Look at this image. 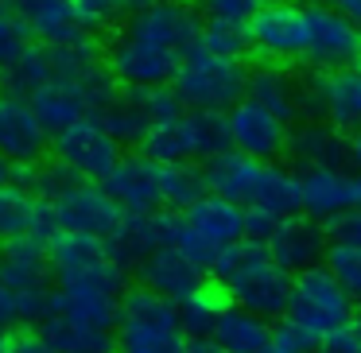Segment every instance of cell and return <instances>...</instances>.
Listing matches in <instances>:
<instances>
[{
    "mask_svg": "<svg viewBox=\"0 0 361 353\" xmlns=\"http://www.w3.org/2000/svg\"><path fill=\"white\" fill-rule=\"evenodd\" d=\"M252 4H272V0H252Z\"/></svg>",
    "mask_w": 361,
    "mask_h": 353,
    "instance_id": "obj_58",
    "label": "cell"
},
{
    "mask_svg": "<svg viewBox=\"0 0 361 353\" xmlns=\"http://www.w3.org/2000/svg\"><path fill=\"white\" fill-rule=\"evenodd\" d=\"M311 4H330V0H303V8H311Z\"/></svg>",
    "mask_w": 361,
    "mask_h": 353,
    "instance_id": "obj_56",
    "label": "cell"
},
{
    "mask_svg": "<svg viewBox=\"0 0 361 353\" xmlns=\"http://www.w3.org/2000/svg\"><path fill=\"white\" fill-rule=\"evenodd\" d=\"M330 8H334L345 24H353L361 32V0H330Z\"/></svg>",
    "mask_w": 361,
    "mask_h": 353,
    "instance_id": "obj_49",
    "label": "cell"
},
{
    "mask_svg": "<svg viewBox=\"0 0 361 353\" xmlns=\"http://www.w3.org/2000/svg\"><path fill=\"white\" fill-rule=\"evenodd\" d=\"M268 334H272V326H268L264 318L226 303V311L218 314V322H214V330H210V342L218 345L221 353H260L268 342Z\"/></svg>",
    "mask_w": 361,
    "mask_h": 353,
    "instance_id": "obj_26",
    "label": "cell"
},
{
    "mask_svg": "<svg viewBox=\"0 0 361 353\" xmlns=\"http://www.w3.org/2000/svg\"><path fill=\"white\" fill-rule=\"evenodd\" d=\"M47 275L59 291H86V295L121 299L125 295V268L109 260L102 241L78 233H55L47 241Z\"/></svg>",
    "mask_w": 361,
    "mask_h": 353,
    "instance_id": "obj_5",
    "label": "cell"
},
{
    "mask_svg": "<svg viewBox=\"0 0 361 353\" xmlns=\"http://www.w3.org/2000/svg\"><path fill=\"white\" fill-rule=\"evenodd\" d=\"M322 268H326V275L350 299H361V249L357 244H342V241L326 244V252H322Z\"/></svg>",
    "mask_w": 361,
    "mask_h": 353,
    "instance_id": "obj_38",
    "label": "cell"
},
{
    "mask_svg": "<svg viewBox=\"0 0 361 353\" xmlns=\"http://www.w3.org/2000/svg\"><path fill=\"white\" fill-rule=\"evenodd\" d=\"M39 337L55 353H113V330H94L86 322L63 318V314H43Z\"/></svg>",
    "mask_w": 361,
    "mask_h": 353,
    "instance_id": "obj_27",
    "label": "cell"
},
{
    "mask_svg": "<svg viewBox=\"0 0 361 353\" xmlns=\"http://www.w3.org/2000/svg\"><path fill=\"white\" fill-rule=\"evenodd\" d=\"M345 163H353L361 171V128L345 136Z\"/></svg>",
    "mask_w": 361,
    "mask_h": 353,
    "instance_id": "obj_50",
    "label": "cell"
},
{
    "mask_svg": "<svg viewBox=\"0 0 361 353\" xmlns=\"http://www.w3.org/2000/svg\"><path fill=\"white\" fill-rule=\"evenodd\" d=\"M51 148L59 151V163L71 167L82 182H102L121 159V148L113 144V136L102 128L97 117H86L78 125L63 128L59 136H51Z\"/></svg>",
    "mask_w": 361,
    "mask_h": 353,
    "instance_id": "obj_12",
    "label": "cell"
},
{
    "mask_svg": "<svg viewBox=\"0 0 361 353\" xmlns=\"http://www.w3.org/2000/svg\"><path fill=\"white\" fill-rule=\"evenodd\" d=\"M24 47H27V32H24V24H20L16 16H8L4 8H0V66H8Z\"/></svg>",
    "mask_w": 361,
    "mask_h": 353,
    "instance_id": "obj_43",
    "label": "cell"
},
{
    "mask_svg": "<svg viewBox=\"0 0 361 353\" xmlns=\"http://www.w3.org/2000/svg\"><path fill=\"white\" fill-rule=\"evenodd\" d=\"M257 175H260V163L241 151H221V156L206 159L202 167V182H206V194H218L233 206H249L252 198V187H257Z\"/></svg>",
    "mask_w": 361,
    "mask_h": 353,
    "instance_id": "obj_23",
    "label": "cell"
},
{
    "mask_svg": "<svg viewBox=\"0 0 361 353\" xmlns=\"http://www.w3.org/2000/svg\"><path fill=\"white\" fill-rule=\"evenodd\" d=\"M167 233H171V210L164 213H121V221L113 225V233L105 237V252L117 268H140L144 260L156 249L167 244Z\"/></svg>",
    "mask_w": 361,
    "mask_h": 353,
    "instance_id": "obj_15",
    "label": "cell"
},
{
    "mask_svg": "<svg viewBox=\"0 0 361 353\" xmlns=\"http://www.w3.org/2000/svg\"><path fill=\"white\" fill-rule=\"evenodd\" d=\"M245 210H264L272 218H295L299 213V175L283 163H260L257 187Z\"/></svg>",
    "mask_w": 361,
    "mask_h": 353,
    "instance_id": "obj_25",
    "label": "cell"
},
{
    "mask_svg": "<svg viewBox=\"0 0 361 353\" xmlns=\"http://www.w3.org/2000/svg\"><path fill=\"white\" fill-rule=\"evenodd\" d=\"M350 210H361V175L350 179Z\"/></svg>",
    "mask_w": 361,
    "mask_h": 353,
    "instance_id": "obj_53",
    "label": "cell"
},
{
    "mask_svg": "<svg viewBox=\"0 0 361 353\" xmlns=\"http://www.w3.org/2000/svg\"><path fill=\"white\" fill-rule=\"evenodd\" d=\"M8 353H55V349H51L39 334H16L8 345Z\"/></svg>",
    "mask_w": 361,
    "mask_h": 353,
    "instance_id": "obj_47",
    "label": "cell"
},
{
    "mask_svg": "<svg viewBox=\"0 0 361 353\" xmlns=\"http://www.w3.org/2000/svg\"><path fill=\"white\" fill-rule=\"evenodd\" d=\"M133 94H136V101H140V109L148 113V120H152V125H164V120H171V117H179V113H183L179 97H175L167 86L133 89Z\"/></svg>",
    "mask_w": 361,
    "mask_h": 353,
    "instance_id": "obj_39",
    "label": "cell"
},
{
    "mask_svg": "<svg viewBox=\"0 0 361 353\" xmlns=\"http://www.w3.org/2000/svg\"><path fill=\"white\" fill-rule=\"evenodd\" d=\"M97 120H102V128L113 136V144H117V148H121V144H140L144 132L152 128L148 113L140 109V101H136L133 89H128V94H117V97H113Z\"/></svg>",
    "mask_w": 361,
    "mask_h": 353,
    "instance_id": "obj_33",
    "label": "cell"
},
{
    "mask_svg": "<svg viewBox=\"0 0 361 353\" xmlns=\"http://www.w3.org/2000/svg\"><path fill=\"white\" fill-rule=\"evenodd\" d=\"M113 342L121 345V353H187L190 337L179 326L175 303L152 295L148 287H125V295L117 299Z\"/></svg>",
    "mask_w": 361,
    "mask_h": 353,
    "instance_id": "obj_4",
    "label": "cell"
},
{
    "mask_svg": "<svg viewBox=\"0 0 361 353\" xmlns=\"http://www.w3.org/2000/svg\"><path fill=\"white\" fill-rule=\"evenodd\" d=\"M74 4V20H78L82 32H102V27H109L113 20H117V0H71Z\"/></svg>",
    "mask_w": 361,
    "mask_h": 353,
    "instance_id": "obj_41",
    "label": "cell"
},
{
    "mask_svg": "<svg viewBox=\"0 0 361 353\" xmlns=\"http://www.w3.org/2000/svg\"><path fill=\"white\" fill-rule=\"evenodd\" d=\"M195 47L206 51V55H214V58L241 63V58L249 55V32H245V27H233V24H210V20H206V24L198 27Z\"/></svg>",
    "mask_w": 361,
    "mask_h": 353,
    "instance_id": "obj_37",
    "label": "cell"
},
{
    "mask_svg": "<svg viewBox=\"0 0 361 353\" xmlns=\"http://www.w3.org/2000/svg\"><path fill=\"white\" fill-rule=\"evenodd\" d=\"M97 187L121 213H159V206H164V198H159V163H152L144 156L117 159L113 171Z\"/></svg>",
    "mask_w": 361,
    "mask_h": 353,
    "instance_id": "obj_14",
    "label": "cell"
},
{
    "mask_svg": "<svg viewBox=\"0 0 361 353\" xmlns=\"http://www.w3.org/2000/svg\"><path fill=\"white\" fill-rule=\"evenodd\" d=\"M206 194L202 167L190 163H159V198L171 213H183L187 206H195Z\"/></svg>",
    "mask_w": 361,
    "mask_h": 353,
    "instance_id": "obj_35",
    "label": "cell"
},
{
    "mask_svg": "<svg viewBox=\"0 0 361 353\" xmlns=\"http://www.w3.org/2000/svg\"><path fill=\"white\" fill-rule=\"evenodd\" d=\"M8 175H12V163H8V159H0V187L8 182Z\"/></svg>",
    "mask_w": 361,
    "mask_h": 353,
    "instance_id": "obj_54",
    "label": "cell"
},
{
    "mask_svg": "<svg viewBox=\"0 0 361 353\" xmlns=\"http://www.w3.org/2000/svg\"><path fill=\"white\" fill-rule=\"evenodd\" d=\"M299 175V213L307 221H338L350 210V175L345 171H295Z\"/></svg>",
    "mask_w": 361,
    "mask_h": 353,
    "instance_id": "obj_21",
    "label": "cell"
},
{
    "mask_svg": "<svg viewBox=\"0 0 361 353\" xmlns=\"http://www.w3.org/2000/svg\"><path fill=\"white\" fill-rule=\"evenodd\" d=\"M20 322V311H16V299L8 295V291L0 287V334H8V326H16Z\"/></svg>",
    "mask_w": 361,
    "mask_h": 353,
    "instance_id": "obj_48",
    "label": "cell"
},
{
    "mask_svg": "<svg viewBox=\"0 0 361 353\" xmlns=\"http://www.w3.org/2000/svg\"><path fill=\"white\" fill-rule=\"evenodd\" d=\"M357 27L345 24L330 4H311L303 8V58L319 74L353 66L357 58Z\"/></svg>",
    "mask_w": 361,
    "mask_h": 353,
    "instance_id": "obj_11",
    "label": "cell"
},
{
    "mask_svg": "<svg viewBox=\"0 0 361 353\" xmlns=\"http://www.w3.org/2000/svg\"><path fill=\"white\" fill-rule=\"evenodd\" d=\"M190 120V144H195V159H214L221 151H233L229 148V125H226V113H187Z\"/></svg>",
    "mask_w": 361,
    "mask_h": 353,
    "instance_id": "obj_36",
    "label": "cell"
},
{
    "mask_svg": "<svg viewBox=\"0 0 361 353\" xmlns=\"http://www.w3.org/2000/svg\"><path fill=\"white\" fill-rule=\"evenodd\" d=\"M268 260H272L280 272L299 275L307 268H319L322 264V252H326V233L322 225L307 218H283L280 229L268 237Z\"/></svg>",
    "mask_w": 361,
    "mask_h": 353,
    "instance_id": "obj_18",
    "label": "cell"
},
{
    "mask_svg": "<svg viewBox=\"0 0 361 353\" xmlns=\"http://www.w3.org/2000/svg\"><path fill=\"white\" fill-rule=\"evenodd\" d=\"M198 16L190 4H148L133 12L128 24L117 32V39L105 51V70L125 89H152L167 86L187 58V51L198 43Z\"/></svg>",
    "mask_w": 361,
    "mask_h": 353,
    "instance_id": "obj_1",
    "label": "cell"
},
{
    "mask_svg": "<svg viewBox=\"0 0 361 353\" xmlns=\"http://www.w3.org/2000/svg\"><path fill=\"white\" fill-rule=\"evenodd\" d=\"M245 237V210L218 194H202L183 213H171V233L167 244L190 260L198 272H210L221 249L237 244Z\"/></svg>",
    "mask_w": 361,
    "mask_h": 353,
    "instance_id": "obj_3",
    "label": "cell"
},
{
    "mask_svg": "<svg viewBox=\"0 0 361 353\" xmlns=\"http://www.w3.org/2000/svg\"><path fill=\"white\" fill-rule=\"evenodd\" d=\"M353 334H357V342H361V318H357V322H353Z\"/></svg>",
    "mask_w": 361,
    "mask_h": 353,
    "instance_id": "obj_57",
    "label": "cell"
},
{
    "mask_svg": "<svg viewBox=\"0 0 361 353\" xmlns=\"http://www.w3.org/2000/svg\"><path fill=\"white\" fill-rule=\"evenodd\" d=\"M8 345H12V334H0V353H8Z\"/></svg>",
    "mask_w": 361,
    "mask_h": 353,
    "instance_id": "obj_55",
    "label": "cell"
},
{
    "mask_svg": "<svg viewBox=\"0 0 361 353\" xmlns=\"http://www.w3.org/2000/svg\"><path fill=\"white\" fill-rule=\"evenodd\" d=\"M280 229V218H272V213L264 210H245V237L257 244H268V237Z\"/></svg>",
    "mask_w": 361,
    "mask_h": 353,
    "instance_id": "obj_45",
    "label": "cell"
},
{
    "mask_svg": "<svg viewBox=\"0 0 361 353\" xmlns=\"http://www.w3.org/2000/svg\"><path fill=\"white\" fill-rule=\"evenodd\" d=\"M283 318L299 326L311 342H319L330 330H342L353 322V299L326 275V268H307V272L291 275L288 291V314Z\"/></svg>",
    "mask_w": 361,
    "mask_h": 353,
    "instance_id": "obj_8",
    "label": "cell"
},
{
    "mask_svg": "<svg viewBox=\"0 0 361 353\" xmlns=\"http://www.w3.org/2000/svg\"><path fill=\"white\" fill-rule=\"evenodd\" d=\"M288 151L299 171H342L345 167V136L326 120H303L288 132Z\"/></svg>",
    "mask_w": 361,
    "mask_h": 353,
    "instance_id": "obj_19",
    "label": "cell"
},
{
    "mask_svg": "<svg viewBox=\"0 0 361 353\" xmlns=\"http://www.w3.org/2000/svg\"><path fill=\"white\" fill-rule=\"evenodd\" d=\"M245 101H252L257 109L272 113L280 125H291L299 117V78L288 66L264 63L245 78Z\"/></svg>",
    "mask_w": 361,
    "mask_h": 353,
    "instance_id": "obj_20",
    "label": "cell"
},
{
    "mask_svg": "<svg viewBox=\"0 0 361 353\" xmlns=\"http://www.w3.org/2000/svg\"><path fill=\"white\" fill-rule=\"evenodd\" d=\"M47 148H51V136L32 113V105L0 94V159H8L12 167L35 163Z\"/></svg>",
    "mask_w": 361,
    "mask_h": 353,
    "instance_id": "obj_17",
    "label": "cell"
},
{
    "mask_svg": "<svg viewBox=\"0 0 361 353\" xmlns=\"http://www.w3.org/2000/svg\"><path fill=\"white\" fill-rule=\"evenodd\" d=\"M311 349H314L311 337H307L299 326H291L288 318H280L272 326V334H268V342H264L260 353H311Z\"/></svg>",
    "mask_w": 361,
    "mask_h": 353,
    "instance_id": "obj_42",
    "label": "cell"
},
{
    "mask_svg": "<svg viewBox=\"0 0 361 353\" xmlns=\"http://www.w3.org/2000/svg\"><path fill=\"white\" fill-rule=\"evenodd\" d=\"M218 291L233 299V306L257 314V318L272 322L288 314V291H291V275L268 260V249L249 237H241L237 244L218 252V260L210 264Z\"/></svg>",
    "mask_w": 361,
    "mask_h": 353,
    "instance_id": "obj_2",
    "label": "cell"
},
{
    "mask_svg": "<svg viewBox=\"0 0 361 353\" xmlns=\"http://www.w3.org/2000/svg\"><path fill=\"white\" fill-rule=\"evenodd\" d=\"M322 117L342 136L361 128V70L357 66H342V70L322 74Z\"/></svg>",
    "mask_w": 361,
    "mask_h": 353,
    "instance_id": "obj_24",
    "label": "cell"
},
{
    "mask_svg": "<svg viewBox=\"0 0 361 353\" xmlns=\"http://www.w3.org/2000/svg\"><path fill=\"white\" fill-rule=\"evenodd\" d=\"M47 82H51V55L39 43H27L8 66H0V89L8 97H20V101H32Z\"/></svg>",
    "mask_w": 361,
    "mask_h": 353,
    "instance_id": "obj_28",
    "label": "cell"
},
{
    "mask_svg": "<svg viewBox=\"0 0 361 353\" xmlns=\"http://www.w3.org/2000/svg\"><path fill=\"white\" fill-rule=\"evenodd\" d=\"M245 32H249V47L260 58H268L276 66H288L291 58L303 55V4H295V0L257 4Z\"/></svg>",
    "mask_w": 361,
    "mask_h": 353,
    "instance_id": "obj_10",
    "label": "cell"
},
{
    "mask_svg": "<svg viewBox=\"0 0 361 353\" xmlns=\"http://www.w3.org/2000/svg\"><path fill=\"white\" fill-rule=\"evenodd\" d=\"M314 349L319 353H361V342L357 334H353V322L342 330H330V334H322L319 342H314Z\"/></svg>",
    "mask_w": 361,
    "mask_h": 353,
    "instance_id": "obj_44",
    "label": "cell"
},
{
    "mask_svg": "<svg viewBox=\"0 0 361 353\" xmlns=\"http://www.w3.org/2000/svg\"><path fill=\"white\" fill-rule=\"evenodd\" d=\"M27 105H32V113L39 117V125L47 128V136H59L63 128H71V125H78V120L90 117L86 105H82L78 97H74L63 82H55V78H51Z\"/></svg>",
    "mask_w": 361,
    "mask_h": 353,
    "instance_id": "obj_30",
    "label": "cell"
},
{
    "mask_svg": "<svg viewBox=\"0 0 361 353\" xmlns=\"http://www.w3.org/2000/svg\"><path fill=\"white\" fill-rule=\"evenodd\" d=\"M140 151L152 163H190V159H195V144H190L187 113L164 120V125H152L140 140Z\"/></svg>",
    "mask_w": 361,
    "mask_h": 353,
    "instance_id": "obj_29",
    "label": "cell"
},
{
    "mask_svg": "<svg viewBox=\"0 0 361 353\" xmlns=\"http://www.w3.org/2000/svg\"><path fill=\"white\" fill-rule=\"evenodd\" d=\"M245 78H249V70H245L241 63H229V58H214L206 55V51L190 47L187 58L179 63V70H175V86L171 94L179 97L183 109L198 113H229L237 101H245Z\"/></svg>",
    "mask_w": 361,
    "mask_h": 353,
    "instance_id": "obj_6",
    "label": "cell"
},
{
    "mask_svg": "<svg viewBox=\"0 0 361 353\" xmlns=\"http://www.w3.org/2000/svg\"><path fill=\"white\" fill-rule=\"evenodd\" d=\"M0 8L16 16L27 35L43 43V47H82L94 35L82 32L74 20L71 0H0Z\"/></svg>",
    "mask_w": 361,
    "mask_h": 353,
    "instance_id": "obj_13",
    "label": "cell"
},
{
    "mask_svg": "<svg viewBox=\"0 0 361 353\" xmlns=\"http://www.w3.org/2000/svg\"><path fill=\"white\" fill-rule=\"evenodd\" d=\"M136 272H140L144 287H148L152 295L167 299V303H179L183 295H190V291L202 283V272H198V268L190 264L183 252H175L171 244L156 249L140 268H136Z\"/></svg>",
    "mask_w": 361,
    "mask_h": 353,
    "instance_id": "obj_22",
    "label": "cell"
},
{
    "mask_svg": "<svg viewBox=\"0 0 361 353\" xmlns=\"http://www.w3.org/2000/svg\"><path fill=\"white\" fill-rule=\"evenodd\" d=\"M198 8L206 12L210 24H233V27H245L257 12L252 0H198Z\"/></svg>",
    "mask_w": 361,
    "mask_h": 353,
    "instance_id": "obj_40",
    "label": "cell"
},
{
    "mask_svg": "<svg viewBox=\"0 0 361 353\" xmlns=\"http://www.w3.org/2000/svg\"><path fill=\"white\" fill-rule=\"evenodd\" d=\"M47 314H63L71 322H86L94 330H113L117 322V299L105 295H86V291H51Z\"/></svg>",
    "mask_w": 361,
    "mask_h": 353,
    "instance_id": "obj_31",
    "label": "cell"
},
{
    "mask_svg": "<svg viewBox=\"0 0 361 353\" xmlns=\"http://www.w3.org/2000/svg\"><path fill=\"white\" fill-rule=\"evenodd\" d=\"M148 4H171V0H117L121 12H140V8H148Z\"/></svg>",
    "mask_w": 361,
    "mask_h": 353,
    "instance_id": "obj_51",
    "label": "cell"
},
{
    "mask_svg": "<svg viewBox=\"0 0 361 353\" xmlns=\"http://www.w3.org/2000/svg\"><path fill=\"white\" fill-rule=\"evenodd\" d=\"M51 275H47V241L35 233L12 237L0 249V287L16 299L20 322H35L47 314L51 303Z\"/></svg>",
    "mask_w": 361,
    "mask_h": 353,
    "instance_id": "obj_7",
    "label": "cell"
},
{
    "mask_svg": "<svg viewBox=\"0 0 361 353\" xmlns=\"http://www.w3.org/2000/svg\"><path fill=\"white\" fill-rule=\"evenodd\" d=\"M221 311H226V295H221L218 287H206V283H198L190 295H183L179 303H175L179 326L190 342H195V337H210V330H214V322H218Z\"/></svg>",
    "mask_w": 361,
    "mask_h": 353,
    "instance_id": "obj_32",
    "label": "cell"
},
{
    "mask_svg": "<svg viewBox=\"0 0 361 353\" xmlns=\"http://www.w3.org/2000/svg\"><path fill=\"white\" fill-rule=\"evenodd\" d=\"M187 353H221V349L210 342V337H195V342H187Z\"/></svg>",
    "mask_w": 361,
    "mask_h": 353,
    "instance_id": "obj_52",
    "label": "cell"
},
{
    "mask_svg": "<svg viewBox=\"0 0 361 353\" xmlns=\"http://www.w3.org/2000/svg\"><path fill=\"white\" fill-rule=\"evenodd\" d=\"M226 125H229V148L257 159V163H276V156L288 148V125H280L272 113L257 109L252 101H237L226 113Z\"/></svg>",
    "mask_w": 361,
    "mask_h": 353,
    "instance_id": "obj_16",
    "label": "cell"
},
{
    "mask_svg": "<svg viewBox=\"0 0 361 353\" xmlns=\"http://www.w3.org/2000/svg\"><path fill=\"white\" fill-rule=\"evenodd\" d=\"M330 233H334V241L361 249V210H345L338 221H330Z\"/></svg>",
    "mask_w": 361,
    "mask_h": 353,
    "instance_id": "obj_46",
    "label": "cell"
},
{
    "mask_svg": "<svg viewBox=\"0 0 361 353\" xmlns=\"http://www.w3.org/2000/svg\"><path fill=\"white\" fill-rule=\"evenodd\" d=\"M47 206V225L51 237L55 233H78V237H94V241H105L113 233V225L121 221V210L102 194L97 182H78L66 194H59L55 202Z\"/></svg>",
    "mask_w": 361,
    "mask_h": 353,
    "instance_id": "obj_9",
    "label": "cell"
},
{
    "mask_svg": "<svg viewBox=\"0 0 361 353\" xmlns=\"http://www.w3.org/2000/svg\"><path fill=\"white\" fill-rule=\"evenodd\" d=\"M35 218H39V198L16 182H4L0 187V244L35 233Z\"/></svg>",
    "mask_w": 361,
    "mask_h": 353,
    "instance_id": "obj_34",
    "label": "cell"
},
{
    "mask_svg": "<svg viewBox=\"0 0 361 353\" xmlns=\"http://www.w3.org/2000/svg\"><path fill=\"white\" fill-rule=\"evenodd\" d=\"M357 58H361V35H357Z\"/></svg>",
    "mask_w": 361,
    "mask_h": 353,
    "instance_id": "obj_59",
    "label": "cell"
}]
</instances>
